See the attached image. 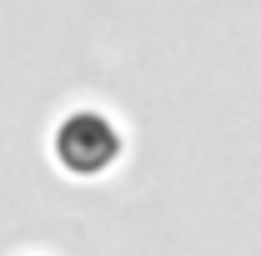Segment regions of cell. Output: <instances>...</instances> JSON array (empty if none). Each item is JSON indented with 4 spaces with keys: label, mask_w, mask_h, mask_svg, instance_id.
<instances>
[{
    "label": "cell",
    "mask_w": 261,
    "mask_h": 256,
    "mask_svg": "<svg viewBox=\"0 0 261 256\" xmlns=\"http://www.w3.org/2000/svg\"><path fill=\"white\" fill-rule=\"evenodd\" d=\"M116 151H121L116 126L100 121V116H91V111L61 121V131H56V161H61L65 171H75V176H96V171H106V166L116 161Z\"/></svg>",
    "instance_id": "cell-1"
}]
</instances>
